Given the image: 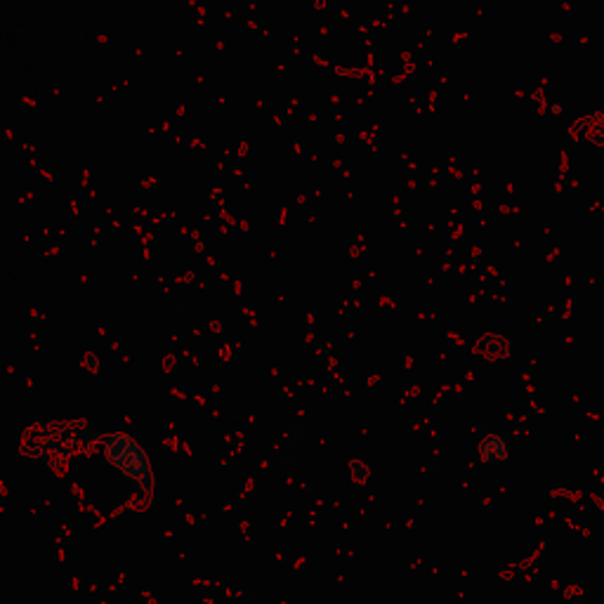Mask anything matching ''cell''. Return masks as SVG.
I'll use <instances>...</instances> for the list:
<instances>
[{"label": "cell", "instance_id": "obj_2", "mask_svg": "<svg viewBox=\"0 0 604 604\" xmlns=\"http://www.w3.org/2000/svg\"><path fill=\"white\" fill-rule=\"evenodd\" d=\"M480 453H482V460L489 465H498V463H505L510 458V441L505 436H498V434H487L480 444Z\"/></svg>", "mask_w": 604, "mask_h": 604}, {"label": "cell", "instance_id": "obj_1", "mask_svg": "<svg viewBox=\"0 0 604 604\" xmlns=\"http://www.w3.org/2000/svg\"><path fill=\"white\" fill-rule=\"evenodd\" d=\"M106 458L111 460V465H116L133 489L152 487V463H149L145 448L130 434H111L106 441Z\"/></svg>", "mask_w": 604, "mask_h": 604}]
</instances>
